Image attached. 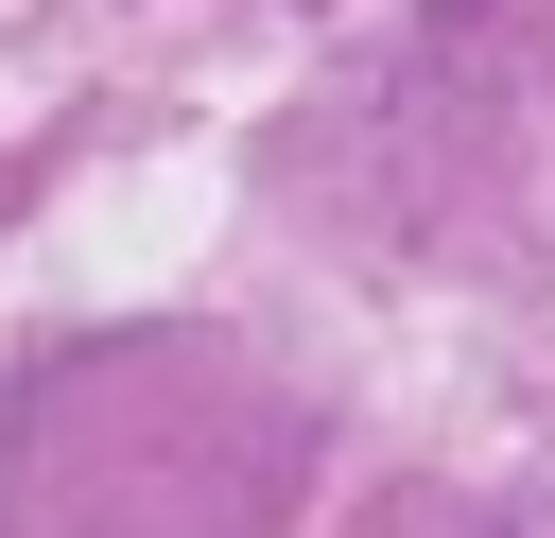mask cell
Here are the masks:
<instances>
[]
</instances>
